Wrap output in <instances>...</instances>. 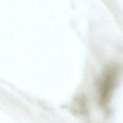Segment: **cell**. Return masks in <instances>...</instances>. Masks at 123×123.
<instances>
[{"label": "cell", "mask_w": 123, "mask_h": 123, "mask_svg": "<svg viewBox=\"0 0 123 123\" xmlns=\"http://www.w3.org/2000/svg\"><path fill=\"white\" fill-rule=\"evenodd\" d=\"M118 76L117 67L112 66L107 68L102 74L98 84V100L104 108H108Z\"/></svg>", "instance_id": "1"}]
</instances>
